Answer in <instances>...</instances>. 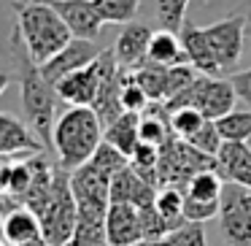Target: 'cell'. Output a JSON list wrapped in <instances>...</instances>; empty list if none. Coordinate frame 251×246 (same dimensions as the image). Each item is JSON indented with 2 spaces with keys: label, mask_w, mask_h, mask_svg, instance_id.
I'll use <instances>...</instances> for the list:
<instances>
[{
  "label": "cell",
  "mask_w": 251,
  "mask_h": 246,
  "mask_svg": "<svg viewBox=\"0 0 251 246\" xmlns=\"http://www.w3.org/2000/svg\"><path fill=\"white\" fill-rule=\"evenodd\" d=\"M11 49L19 65V100H22L25 122L35 130V136L46 143V152H54V125H57V87L44 76L41 65L30 57L19 27H14Z\"/></svg>",
  "instance_id": "cell-1"
},
{
  "label": "cell",
  "mask_w": 251,
  "mask_h": 246,
  "mask_svg": "<svg viewBox=\"0 0 251 246\" xmlns=\"http://www.w3.org/2000/svg\"><path fill=\"white\" fill-rule=\"evenodd\" d=\"M105 138L100 114L92 106H71L54 125V152L68 170L89 163Z\"/></svg>",
  "instance_id": "cell-2"
},
{
  "label": "cell",
  "mask_w": 251,
  "mask_h": 246,
  "mask_svg": "<svg viewBox=\"0 0 251 246\" xmlns=\"http://www.w3.org/2000/svg\"><path fill=\"white\" fill-rule=\"evenodd\" d=\"M17 27L22 33V41L27 46L30 57L38 65H44L46 60L57 55L60 49H65L76 35L71 33V27L65 25V19L54 11L49 0L41 3H19L17 6Z\"/></svg>",
  "instance_id": "cell-3"
},
{
  "label": "cell",
  "mask_w": 251,
  "mask_h": 246,
  "mask_svg": "<svg viewBox=\"0 0 251 246\" xmlns=\"http://www.w3.org/2000/svg\"><path fill=\"white\" fill-rule=\"evenodd\" d=\"M38 217H41V224H44V238L54 246H65L73 238V233H76L78 203H76V195H73V187H71V173L62 165H57L51 195Z\"/></svg>",
  "instance_id": "cell-4"
},
{
  "label": "cell",
  "mask_w": 251,
  "mask_h": 246,
  "mask_svg": "<svg viewBox=\"0 0 251 246\" xmlns=\"http://www.w3.org/2000/svg\"><path fill=\"white\" fill-rule=\"evenodd\" d=\"M246 17L243 14H232V17L222 19V22H213L205 27L208 44H211L213 55H216L222 73H235L243 55V38H246Z\"/></svg>",
  "instance_id": "cell-5"
},
{
  "label": "cell",
  "mask_w": 251,
  "mask_h": 246,
  "mask_svg": "<svg viewBox=\"0 0 251 246\" xmlns=\"http://www.w3.org/2000/svg\"><path fill=\"white\" fill-rule=\"evenodd\" d=\"M243 187L227 181L222 192V208H219V224H222L224 238L232 246H251V219L240 200Z\"/></svg>",
  "instance_id": "cell-6"
},
{
  "label": "cell",
  "mask_w": 251,
  "mask_h": 246,
  "mask_svg": "<svg viewBox=\"0 0 251 246\" xmlns=\"http://www.w3.org/2000/svg\"><path fill=\"white\" fill-rule=\"evenodd\" d=\"M100 52H103V49H98V46H95V41H89V38H73L65 49H60L54 57H51V60H46L44 65H41V71H44V76L49 79L51 84H57L60 79H65L68 73L81 71V68L92 65V62L100 57Z\"/></svg>",
  "instance_id": "cell-7"
},
{
  "label": "cell",
  "mask_w": 251,
  "mask_h": 246,
  "mask_svg": "<svg viewBox=\"0 0 251 246\" xmlns=\"http://www.w3.org/2000/svg\"><path fill=\"white\" fill-rule=\"evenodd\" d=\"M54 87H57L60 100H65V103L92 106L95 98H98V92H100V87H103V62H100V57L92 62V65L68 73V76L60 79Z\"/></svg>",
  "instance_id": "cell-8"
},
{
  "label": "cell",
  "mask_w": 251,
  "mask_h": 246,
  "mask_svg": "<svg viewBox=\"0 0 251 246\" xmlns=\"http://www.w3.org/2000/svg\"><path fill=\"white\" fill-rule=\"evenodd\" d=\"M71 187L78 206L108 208L111 206V179L92 163H84L71 170Z\"/></svg>",
  "instance_id": "cell-9"
},
{
  "label": "cell",
  "mask_w": 251,
  "mask_h": 246,
  "mask_svg": "<svg viewBox=\"0 0 251 246\" xmlns=\"http://www.w3.org/2000/svg\"><path fill=\"white\" fill-rule=\"evenodd\" d=\"M46 143L35 136V130L27 122L17 119L14 114L3 111L0 114V154L14 157V154H44Z\"/></svg>",
  "instance_id": "cell-10"
},
{
  "label": "cell",
  "mask_w": 251,
  "mask_h": 246,
  "mask_svg": "<svg viewBox=\"0 0 251 246\" xmlns=\"http://www.w3.org/2000/svg\"><path fill=\"white\" fill-rule=\"evenodd\" d=\"M54 11L65 19V25L71 27V33L76 38H89L95 41L103 30V17L95 8L92 0H49Z\"/></svg>",
  "instance_id": "cell-11"
},
{
  "label": "cell",
  "mask_w": 251,
  "mask_h": 246,
  "mask_svg": "<svg viewBox=\"0 0 251 246\" xmlns=\"http://www.w3.org/2000/svg\"><path fill=\"white\" fill-rule=\"evenodd\" d=\"M105 233L111 246H135L143 241L141 214L132 203H111L105 214Z\"/></svg>",
  "instance_id": "cell-12"
},
{
  "label": "cell",
  "mask_w": 251,
  "mask_h": 246,
  "mask_svg": "<svg viewBox=\"0 0 251 246\" xmlns=\"http://www.w3.org/2000/svg\"><path fill=\"white\" fill-rule=\"evenodd\" d=\"M151 35H154L151 27H146V25H138V22L127 25L114 44V55L119 60V65L127 68V71H138V68L146 65Z\"/></svg>",
  "instance_id": "cell-13"
},
{
  "label": "cell",
  "mask_w": 251,
  "mask_h": 246,
  "mask_svg": "<svg viewBox=\"0 0 251 246\" xmlns=\"http://www.w3.org/2000/svg\"><path fill=\"white\" fill-rule=\"evenodd\" d=\"M154 200H157V187L149 184L132 165H127L111 179V203H132L143 208L151 206Z\"/></svg>",
  "instance_id": "cell-14"
},
{
  "label": "cell",
  "mask_w": 251,
  "mask_h": 246,
  "mask_svg": "<svg viewBox=\"0 0 251 246\" xmlns=\"http://www.w3.org/2000/svg\"><path fill=\"white\" fill-rule=\"evenodd\" d=\"M178 35H181V44H184V49H186V57H189V62L197 71L205 73V76H219V73H222V65H219L216 55H213L211 44H208L205 27H197L195 22L186 19V22L181 25Z\"/></svg>",
  "instance_id": "cell-15"
},
{
  "label": "cell",
  "mask_w": 251,
  "mask_h": 246,
  "mask_svg": "<svg viewBox=\"0 0 251 246\" xmlns=\"http://www.w3.org/2000/svg\"><path fill=\"white\" fill-rule=\"evenodd\" d=\"M44 235L41 217L27 206H19L14 211L3 214V244L6 246H22Z\"/></svg>",
  "instance_id": "cell-16"
},
{
  "label": "cell",
  "mask_w": 251,
  "mask_h": 246,
  "mask_svg": "<svg viewBox=\"0 0 251 246\" xmlns=\"http://www.w3.org/2000/svg\"><path fill=\"white\" fill-rule=\"evenodd\" d=\"M213 168L222 173L224 181H240L251 170V146L249 141H224L216 154Z\"/></svg>",
  "instance_id": "cell-17"
},
{
  "label": "cell",
  "mask_w": 251,
  "mask_h": 246,
  "mask_svg": "<svg viewBox=\"0 0 251 246\" xmlns=\"http://www.w3.org/2000/svg\"><path fill=\"white\" fill-rule=\"evenodd\" d=\"M149 62H154V65H165V68L189 62L186 49H184V44H181V35L173 33V30L159 27L157 33L151 35V44H149Z\"/></svg>",
  "instance_id": "cell-18"
},
{
  "label": "cell",
  "mask_w": 251,
  "mask_h": 246,
  "mask_svg": "<svg viewBox=\"0 0 251 246\" xmlns=\"http://www.w3.org/2000/svg\"><path fill=\"white\" fill-rule=\"evenodd\" d=\"M105 141L114 143L116 149H122L127 157H132L135 146L141 143V114L125 111L119 119H114L105 127Z\"/></svg>",
  "instance_id": "cell-19"
},
{
  "label": "cell",
  "mask_w": 251,
  "mask_h": 246,
  "mask_svg": "<svg viewBox=\"0 0 251 246\" xmlns=\"http://www.w3.org/2000/svg\"><path fill=\"white\" fill-rule=\"evenodd\" d=\"M184 200H186V192L181 190V187H176V184H165L162 190L157 192L154 206H157V211L168 219L170 233H173V230H178L181 224L189 222V219L184 217Z\"/></svg>",
  "instance_id": "cell-20"
},
{
  "label": "cell",
  "mask_w": 251,
  "mask_h": 246,
  "mask_svg": "<svg viewBox=\"0 0 251 246\" xmlns=\"http://www.w3.org/2000/svg\"><path fill=\"white\" fill-rule=\"evenodd\" d=\"M132 79L149 92L151 103H165V100H168V68L165 65L146 62L143 68L132 71Z\"/></svg>",
  "instance_id": "cell-21"
},
{
  "label": "cell",
  "mask_w": 251,
  "mask_h": 246,
  "mask_svg": "<svg viewBox=\"0 0 251 246\" xmlns=\"http://www.w3.org/2000/svg\"><path fill=\"white\" fill-rule=\"evenodd\" d=\"M222 192H224V179L216 168L197 170L186 184V195L200 197V200H222Z\"/></svg>",
  "instance_id": "cell-22"
},
{
  "label": "cell",
  "mask_w": 251,
  "mask_h": 246,
  "mask_svg": "<svg viewBox=\"0 0 251 246\" xmlns=\"http://www.w3.org/2000/svg\"><path fill=\"white\" fill-rule=\"evenodd\" d=\"M100 11L103 22L111 25H130L141 11V0H92Z\"/></svg>",
  "instance_id": "cell-23"
},
{
  "label": "cell",
  "mask_w": 251,
  "mask_h": 246,
  "mask_svg": "<svg viewBox=\"0 0 251 246\" xmlns=\"http://www.w3.org/2000/svg\"><path fill=\"white\" fill-rule=\"evenodd\" d=\"M89 163H92L98 170H103L108 179H114L119 170H125L127 165H130V157H127L122 149H116L114 143H108V141L103 138V143L98 146V152L92 154V160H89Z\"/></svg>",
  "instance_id": "cell-24"
},
{
  "label": "cell",
  "mask_w": 251,
  "mask_h": 246,
  "mask_svg": "<svg viewBox=\"0 0 251 246\" xmlns=\"http://www.w3.org/2000/svg\"><path fill=\"white\" fill-rule=\"evenodd\" d=\"M216 127L224 141H249L251 138V111H229L222 119H216Z\"/></svg>",
  "instance_id": "cell-25"
},
{
  "label": "cell",
  "mask_w": 251,
  "mask_h": 246,
  "mask_svg": "<svg viewBox=\"0 0 251 246\" xmlns=\"http://www.w3.org/2000/svg\"><path fill=\"white\" fill-rule=\"evenodd\" d=\"M186 6H189V0H157V22H159V27L178 33L181 25L186 22Z\"/></svg>",
  "instance_id": "cell-26"
},
{
  "label": "cell",
  "mask_w": 251,
  "mask_h": 246,
  "mask_svg": "<svg viewBox=\"0 0 251 246\" xmlns=\"http://www.w3.org/2000/svg\"><path fill=\"white\" fill-rule=\"evenodd\" d=\"M138 214H141V235H143V241H159V238H168L170 235L168 219L157 211L154 203L151 206L138 208Z\"/></svg>",
  "instance_id": "cell-27"
},
{
  "label": "cell",
  "mask_w": 251,
  "mask_h": 246,
  "mask_svg": "<svg viewBox=\"0 0 251 246\" xmlns=\"http://www.w3.org/2000/svg\"><path fill=\"white\" fill-rule=\"evenodd\" d=\"M202 125H205V114L197 111V109H178V111L170 114V127H173V133L178 138L195 136Z\"/></svg>",
  "instance_id": "cell-28"
},
{
  "label": "cell",
  "mask_w": 251,
  "mask_h": 246,
  "mask_svg": "<svg viewBox=\"0 0 251 246\" xmlns=\"http://www.w3.org/2000/svg\"><path fill=\"white\" fill-rule=\"evenodd\" d=\"M184 141H189L195 149H200V152H205V154H211V157H216L219 149H222V143H224V138H222V133H219L216 122H213V119H205V125H202L200 130L195 133V136L184 138Z\"/></svg>",
  "instance_id": "cell-29"
},
{
  "label": "cell",
  "mask_w": 251,
  "mask_h": 246,
  "mask_svg": "<svg viewBox=\"0 0 251 246\" xmlns=\"http://www.w3.org/2000/svg\"><path fill=\"white\" fill-rule=\"evenodd\" d=\"M219 208H222V200H200V197L186 195L184 217L189 219V222H208V219L219 217Z\"/></svg>",
  "instance_id": "cell-30"
},
{
  "label": "cell",
  "mask_w": 251,
  "mask_h": 246,
  "mask_svg": "<svg viewBox=\"0 0 251 246\" xmlns=\"http://www.w3.org/2000/svg\"><path fill=\"white\" fill-rule=\"evenodd\" d=\"M170 246H208L202 222H186L168 235Z\"/></svg>",
  "instance_id": "cell-31"
},
{
  "label": "cell",
  "mask_w": 251,
  "mask_h": 246,
  "mask_svg": "<svg viewBox=\"0 0 251 246\" xmlns=\"http://www.w3.org/2000/svg\"><path fill=\"white\" fill-rule=\"evenodd\" d=\"M122 106H125V111H135V114H143V111L151 106L149 92L132 76H130V82L125 84V89H122Z\"/></svg>",
  "instance_id": "cell-32"
},
{
  "label": "cell",
  "mask_w": 251,
  "mask_h": 246,
  "mask_svg": "<svg viewBox=\"0 0 251 246\" xmlns=\"http://www.w3.org/2000/svg\"><path fill=\"white\" fill-rule=\"evenodd\" d=\"M229 79H232V84H235V92H238V98L243 100V103L251 106V68H249V71H235V73H229Z\"/></svg>",
  "instance_id": "cell-33"
},
{
  "label": "cell",
  "mask_w": 251,
  "mask_h": 246,
  "mask_svg": "<svg viewBox=\"0 0 251 246\" xmlns=\"http://www.w3.org/2000/svg\"><path fill=\"white\" fill-rule=\"evenodd\" d=\"M240 200H243V208H246V214H249V219H251V190H246V187H243Z\"/></svg>",
  "instance_id": "cell-34"
},
{
  "label": "cell",
  "mask_w": 251,
  "mask_h": 246,
  "mask_svg": "<svg viewBox=\"0 0 251 246\" xmlns=\"http://www.w3.org/2000/svg\"><path fill=\"white\" fill-rule=\"evenodd\" d=\"M22 246H54V244H49V241L41 235V238H35V241H30V244H22Z\"/></svg>",
  "instance_id": "cell-35"
},
{
  "label": "cell",
  "mask_w": 251,
  "mask_h": 246,
  "mask_svg": "<svg viewBox=\"0 0 251 246\" xmlns=\"http://www.w3.org/2000/svg\"><path fill=\"white\" fill-rule=\"evenodd\" d=\"M235 184H240V187H246V190H251V170H249V173H246L240 181H235Z\"/></svg>",
  "instance_id": "cell-36"
},
{
  "label": "cell",
  "mask_w": 251,
  "mask_h": 246,
  "mask_svg": "<svg viewBox=\"0 0 251 246\" xmlns=\"http://www.w3.org/2000/svg\"><path fill=\"white\" fill-rule=\"evenodd\" d=\"M246 38H251V22L246 25Z\"/></svg>",
  "instance_id": "cell-37"
},
{
  "label": "cell",
  "mask_w": 251,
  "mask_h": 246,
  "mask_svg": "<svg viewBox=\"0 0 251 246\" xmlns=\"http://www.w3.org/2000/svg\"><path fill=\"white\" fill-rule=\"evenodd\" d=\"M243 3H246V6H249V8H251V0H243Z\"/></svg>",
  "instance_id": "cell-38"
},
{
  "label": "cell",
  "mask_w": 251,
  "mask_h": 246,
  "mask_svg": "<svg viewBox=\"0 0 251 246\" xmlns=\"http://www.w3.org/2000/svg\"><path fill=\"white\" fill-rule=\"evenodd\" d=\"M249 146H251V138H249Z\"/></svg>",
  "instance_id": "cell-39"
},
{
  "label": "cell",
  "mask_w": 251,
  "mask_h": 246,
  "mask_svg": "<svg viewBox=\"0 0 251 246\" xmlns=\"http://www.w3.org/2000/svg\"><path fill=\"white\" fill-rule=\"evenodd\" d=\"M22 3H27V0H22Z\"/></svg>",
  "instance_id": "cell-40"
}]
</instances>
